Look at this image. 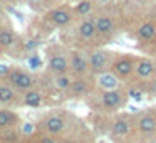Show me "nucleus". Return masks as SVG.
I'll return each mask as SVG.
<instances>
[{
  "instance_id": "1",
  "label": "nucleus",
  "mask_w": 156,
  "mask_h": 143,
  "mask_svg": "<svg viewBox=\"0 0 156 143\" xmlns=\"http://www.w3.org/2000/svg\"><path fill=\"white\" fill-rule=\"evenodd\" d=\"M5 79H7V82L12 86L14 89H17V91H29V89H34L35 84H37V81H35V78L30 74V72L24 71V69H7V72H5Z\"/></svg>"
},
{
  "instance_id": "2",
  "label": "nucleus",
  "mask_w": 156,
  "mask_h": 143,
  "mask_svg": "<svg viewBox=\"0 0 156 143\" xmlns=\"http://www.w3.org/2000/svg\"><path fill=\"white\" fill-rule=\"evenodd\" d=\"M47 69L52 74H67L69 72V61L64 54L61 52H54L49 56L47 61Z\"/></svg>"
},
{
  "instance_id": "3",
  "label": "nucleus",
  "mask_w": 156,
  "mask_h": 143,
  "mask_svg": "<svg viewBox=\"0 0 156 143\" xmlns=\"http://www.w3.org/2000/svg\"><path fill=\"white\" fill-rule=\"evenodd\" d=\"M89 69L92 72H104L106 68L109 66V56L104 51H92L87 57Z\"/></svg>"
},
{
  "instance_id": "4",
  "label": "nucleus",
  "mask_w": 156,
  "mask_h": 143,
  "mask_svg": "<svg viewBox=\"0 0 156 143\" xmlns=\"http://www.w3.org/2000/svg\"><path fill=\"white\" fill-rule=\"evenodd\" d=\"M69 71H72V74L79 76H84L86 72L89 71V61L84 54L81 52H72L71 59H69Z\"/></svg>"
},
{
  "instance_id": "5",
  "label": "nucleus",
  "mask_w": 156,
  "mask_h": 143,
  "mask_svg": "<svg viewBox=\"0 0 156 143\" xmlns=\"http://www.w3.org/2000/svg\"><path fill=\"white\" fill-rule=\"evenodd\" d=\"M101 105L106 109H116L122 105V94L116 89H106L101 94Z\"/></svg>"
},
{
  "instance_id": "6",
  "label": "nucleus",
  "mask_w": 156,
  "mask_h": 143,
  "mask_svg": "<svg viewBox=\"0 0 156 143\" xmlns=\"http://www.w3.org/2000/svg\"><path fill=\"white\" fill-rule=\"evenodd\" d=\"M19 126H20V116L17 113L0 108V130L19 128Z\"/></svg>"
},
{
  "instance_id": "7",
  "label": "nucleus",
  "mask_w": 156,
  "mask_h": 143,
  "mask_svg": "<svg viewBox=\"0 0 156 143\" xmlns=\"http://www.w3.org/2000/svg\"><path fill=\"white\" fill-rule=\"evenodd\" d=\"M19 99L17 89H14L9 82H0V106H12Z\"/></svg>"
},
{
  "instance_id": "8",
  "label": "nucleus",
  "mask_w": 156,
  "mask_h": 143,
  "mask_svg": "<svg viewBox=\"0 0 156 143\" xmlns=\"http://www.w3.org/2000/svg\"><path fill=\"white\" fill-rule=\"evenodd\" d=\"M134 69V64H133V59L129 57H119L112 62V74H116L118 78H126L129 76Z\"/></svg>"
},
{
  "instance_id": "9",
  "label": "nucleus",
  "mask_w": 156,
  "mask_h": 143,
  "mask_svg": "<svg viewBox=\"0 0 156 143\" xmlns=\"http://www.w3.org/2000/svg\"><path fill=\"white\" fill-rule=\"evenodd\" d=\"M129 131H131V125H129V121L126 118L114 119V123H112V126H111V136L114 140L126 138V136L129 135Z\"/></svg>"
},
{
  "instance_id": "10",
  "label": "nucleus",
  "mask_w": 156,
  "mask_h": 143,
  "mask_svg": "<svg viewBox=\"0 0 156 143\" xmlns=\"http://www.w3.org/2000/svg\"><path fill=\"white\" fill-rule=\"evenodd\" d=\"M138 126L143 133H153L156 130V116L151 113H146L138 119Z\"/></svg>"
},
{
  "instance_id": "11",
  "label": "nucleus",
  "mask_w": 156,
  "mask_h": 143,
  "mask_svg": "<svg viewBox=\"0 0 156 143\" xmlns=\"http://www.w3.org/2000/svg\"><path fill=\"white\" fill-rule=\"evenodd\" d=\"M94 24H96V32L101 34V35H108V34H111V32L114 31V22H112V19L106 17V15L104 17L96 19Z\"/></svg>"
},
{
  "instance_id": "12",
  "label": "nucleus",
  "mask_w": 156,
  "mask_h": 143,
  "mask_svg": "<svg viewBox=\"0 0 156 143\" xmlns=\"http://www.w3.org/2000/svg\"><path fill=\"white\" fill-rule=\"evenodd\" d=\"M67 91H71L74 96H81V94H86V93L89 91V86H87V81H86L82 76H79V78L72 79L71 86H69Z\"/></svg>"
},
{
  "instance_id": "13",
  "label": "nucleus",
  "mask_w": 156,
  "mask_h": 143,
  "mask_svg": "<svg viewBox=\"0 0 156 143\" xmlns=\"http://www.w3.org/2000/svg\"><path fill=\"white\" fill-rule=\"evenodd\" d=\"M99 86L104 89H116V86H118V76L112 74V72H99Z\"/></svg>"
},
{
  "instance_id": "14",
  "label": "nucleus",
  "mask_w": 156,
  "mask_h": 143,
  "mask_svg": "<svg viewBox=\"0 0 156 143\" xmlns=\"http://www.w3.org/2000/svg\"><path fill=\"white\" fill-rule=\"evenodd\" d=\"M79 35H81V39H84V41H89V39H92L96 35V24L94 20H84L81 25H79Z\"/></svg>"
},
{
  "instance_id": "15",
  "label": "nucleus",
  "mask_w": 156,
  "mask_h": 143,
  "mask_svg": "<svg viewBox=\"0 0 156 143\" xmlns=\"http://www.w3.org/2000/svg\"><path fill=\"white\" fill-rule=\"evenodd\" d=\"M15 44V34L10 29H0V49H9Z\"/></svg>"
},
{
  "instance_id": "16",
  "label": "nucleus",
  "mask_w": 156,
  "mask_h": 143,
  "mask_svg": "<svg viewBox=\"0 0 156 143\" xmlns=\"http://www.w3.org/2000/svg\"><path fill=\"white\" fill-rule=\"evenodd\" d=\"M153 71H154V64H153L149 59H141V61H138V64H136V72H138L141 78L151 76Z\"/></svg>"
},
{
  "instance_id": "17",
  "label": "nucleus",
  "mask_w": 156,
  "mask_h": 143,
  "mask_svg": "<svg viewBox=\"0 0 156 143\" xmlns=\"http://www.w3.org/2000/svg\"><path fill=\"white\" fill-rule=\"evenodd\" d=\"M138 35L143 39V41H151L156 35V25L148 22V24H143L141 27L138 29Z\"/></svg>"
},
{
  "instance_id": "18",
  "label": "nucleus",
  "mask_w": 156,
  "mask_h": 143,
  "mask_svg": "<svg viewBox=\"0 0 156 143\" xmlns=\"http://www.w3.org/2000/svg\"><path fill=\"white\" fill-rule=\"evenodd\" d=\"M24 103L29 106H39L42 103V94L39 91H35V89H29V91L24 93Z\"/></svg>"
},
{
  "instance_id": "19",
  "label": "nucleus",
  "mask_w": 156,
  "mask_h": 143,
  "mask_svg": "<svg viewBox=\"0 0 156 143\" xmlns=\"http://www.w3.org/2000/svg\"><path fill=\"white\" fill-rule=\"evenodd\" d=\"M51 20L57 25H66L71 20V14L67 10H54L51 12Z\"/></svg>"
},
{
  "instance_id": "20",
  "label": "nucleus",
  "mask_w": 156,
  "mask_h": 143,
  "mask_svg": "<svg viewBox=\"0 0 156 143\" xmlns=\"http://www.w3.org/2000/svg\"><path fill=\"white\" fill-rule=\"evenodd\" d=\"M89 10H91V2H89V0H84V2H81V4L76 7V12L81 14V15L89 14Z\"/></svg>"
},
{
  "instance_id": "21",
  "label": "nucleus",
  "mask_w": 156,
  "mask_h": 143,
  "mask_svg": "<svg viewBox=\"0 0 156 143\" xmlns=\"http://www.w3.org/2000/svg\"><path fill=\"white\" fill-rule=\"evenodd\" d=\"M19 143H39V141L34 136V133H30V135H22V138L19 140Z\"/></svg>"
},
{
  "instance_id": "22",
  "label": "nucleus",
  "mask_w": 156,
  "mask_h": 143,
  "mask_svg": "<svg viewBox=\"0 0 156 143\" xmlns=\"http://www.w3.org/2000/svg\"><path fill=\"white\" fill-rule=\"evenodd\" d=\"M129 96H131V98H134L136 101H141V99H143V93L138 91V89H131V91H129Z\"/></svg>"
},
{
  "instance_id": "23",
  "label": "nucleus",
  "mask_w": 156,
  "mask_h": 143,
  "mask_svg": "<svg viewBox=\"0 0 156 143\" xmlns=\"http://www.w3.org/2000/svg\"><path fill=\"white\" fill-rule=\"evenodd\" d=\"M99 2H106V0H99Z\"/></svg>"
}]
</instances>
